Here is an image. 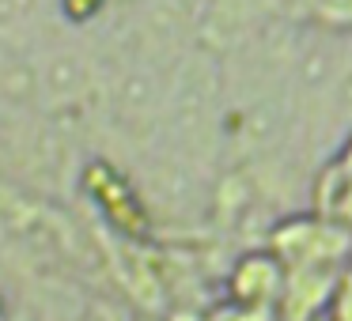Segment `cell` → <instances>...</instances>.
<instances>
[{"label": "cell", "mask_w": 352, "mask_h": 321, "mask_svg": "<svg viewBox=\"0 0 352 321\" xmlns=\"http://www.w3.org/2000/svg\"><path fill=\"white\" fill-rule=\"evenodd\" d=\"M276 246H280L284 257H292L296 265L314 268V265L333 261L337 253L349 246V238L333 227H322V223H303V227L280 230V235H276Z\"/></svg>", "instance_id": "obj_1"}]
</instances>
